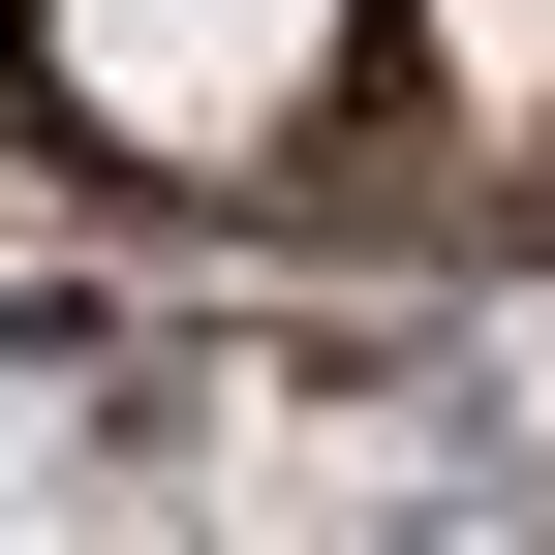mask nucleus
I'll list each match as a JSON object with an SVG mask.
<instances>
[{
  "label": "nucleus",
  "instance_id": "obj_2",
  "mask_svg": "<svg viewBox=\"0 0 555 555\" xmlns=\"http://www.w3.org/2000/svg\"><path fill=\"white\" fill-rule=\"evenodd\" d=\"M433 31H463V93H494V124L555 93V0H433Z\"/></svg>",
  "mask_w": 555,
  "mask_h": 555
},
{
  "label": "nucleus",
  "instance_id": "obj_1",
  "mask_svg": "<svg viewBox=\"0 0 555 555\" xmlns=\"http://www.w3.org/2000/svg\"><path fill=\"white\" fill-rule=\"evenodd\" d=\"M31 31H62V93H93L124 155H247V124H309L339 0H31Z\"/></svg>",
  "mask_w": 555,
  "mask_h": 555
}]
</instances>
